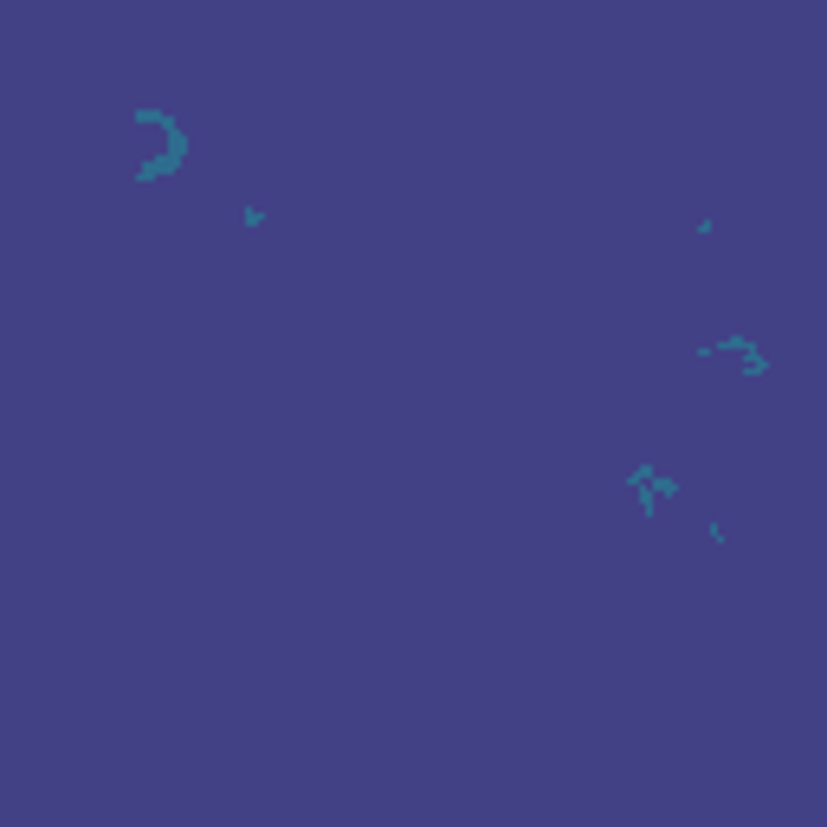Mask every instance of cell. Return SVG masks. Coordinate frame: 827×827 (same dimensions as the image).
Here are the masks:
<instances>
[{"mask_svg":"<svg viewBox=\"0 0 827 827\" xmlns=\"http://www.w3.org/2000/svg\"><path fill=\"white\" fill-rule=\"evenodd\" d=\"M769 369H776V363H769V349H763L756 337L744 343V349H737V376H744V381H763Z\"/></svg>","mask_w":827,"mask_h":827,"instance_id":"7a4b0ae2","label":"cell"},{"mask_svg":"<svg viewBox=\"0 0 827 827\" xmlns=\"http://www.w3.org/2000/svg\"><path fill=\"white\" fill-rule=\"evenodd\" d=\"M130 130H143V136L155 130V136H162V150H155V155H143V162L130 169V182H136V188H155V182H175V175L188 169L194 136H188V123H182V116L169 111V104H136V111H130Z\"/></svg>","mask_w":827,"mask_h":827,"instance_id":"6da1fadb","label":"cell"},{"mask_svg":"<svg viewBox=\"0 0 827 827\" xmlns=\"http://www.w3.org/2000/svg\"><path fill=\"white\" fill-rule=\"evenodd\" d=\"M239 226H246V233H259V226H272V207H239Z\"/></svg>","mask_w":827,"mask_h":827,"instance_id":"3957f363","label":"cell"}]
</instances>
